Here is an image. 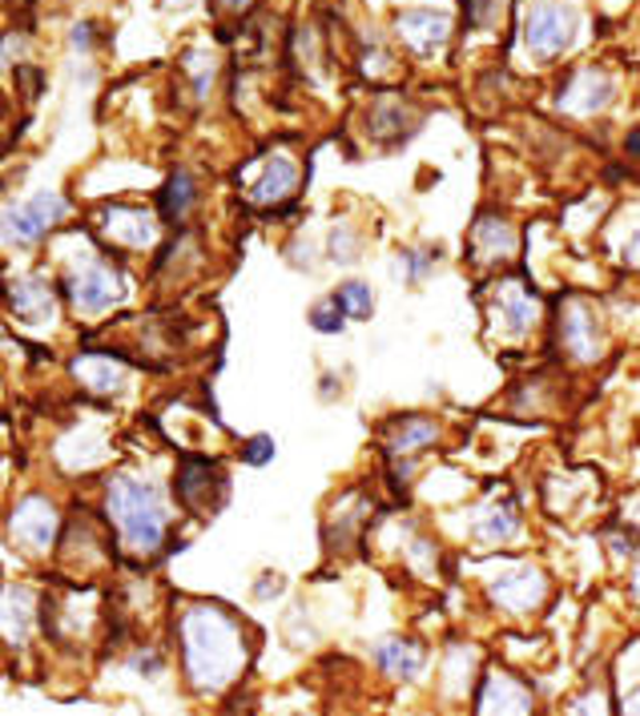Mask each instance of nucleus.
I'll return each instance as SVG.
<instances>
[{"instance_id":"nucleus-22","label":"nucleus","mask_w":640,"mask_h":716,"mask_svg":"<svg viewBox=\"0 0 640 716\" xmlns=\"http://www.w3.org/2000/svg\"><path fill=\"white\" fill-rule=\"evenodd\" d=\"M479 536H484V540H512V536H516L519 531V519L512 516V507H492V511H487L484 519H479Z\"/></svg>"},{"instance_id":"nucleus-24","label":"nucleus","mask_w":640,"mask_h":716,"mask_svg":"<svg viewBox=\"0 0 640 716\" xmlns=\"http://www.w3.org/2000/svg\"><path fill=\"white\" fill-rule=\"evenodd\" d=\"M275 455V443L266 439V435H258V439H250V447H246V464H266Z\"/></svg>"},{"instance_id":"nucleus-15","label":"nucleus","mask_w":640,"mask_h":716,"mask_svg":"<svg viewBox=\"0 0 640 716\" xmlns=\"http://www.w3.org/2000/svg\"><path fill=\"white\" fill-rule=\"evenodd\" d=\"M435 435H440V430H435V423H431V419H403V423L395 427V435L386 439V447H391L395 455L420 452V447L435 443Z\"/></svg>"},{"instance_id":"nucleus-6","label":"nucleus","mask_w":640,"mask_h":716,"mask_svg":"<svg viewBox=\"0 0 640 716\" xmlns=\"http://www.w3.org/2000/svg\"><path fill=\"white\" fill-rule=\"evenodd\" d=\"M447 17L435 9H407L399 12V37H403V44H407L411 53L420 56H431L435 49H440L443 41H447Z\"/></svg>"},{"instance_id":"nucleus-18","label":"nucleus","mask_w":640,"mask_h":716,"mask_svg":"<svg viewBox=\"0 0 640 716\" xmlns=\"http://www.w3.org/2000/svg\"><path fill=\"white\" fill-rule=\"evenodd\" d=\"M189 206H194V177L186 174V169H177L174 177H169L166 186V198H162V210H166V218H186Z\"/></svg>"},{"instance_id":"nucleus-19","label":"nucleus","mask_w":640,"mask_h":716,"mask_svg":"<svg viewBox=\"0 0 640 716\" xmlns=\"http://www.w3.org/2000/svg\"><path fill=\"white\" fill-rule=\"evenodd\" d=\"M78 375L85 378L89 386H97V391H117L122 386V366H113L110 359H97V354H89L78 363Z\"/></svg>"},{"instance_id":"nucleus-23","label":"nucleus","mask_w":640,"mask_h":716,"mask_svg":"<svg viewBox=\"0 0 640 716\" xmlns=\"http://www.w3.org/2000/svg\"><path fill=\"white\" fill-rule=\"evenodd\" d=\"M310 322L319 326V331H327V334H334V331H342V310H339V302H322L314 314H310Z\"/></svg>"},{"instance_id":"nucleus-21","label":"nucleus","mask_w":640,"mask_h":716,"mask_svg":"<svg viewBox=\"0 0 640 716\" xmlns=\"http://www.w3.org/2000/svg\"><path fill=\"white\" fill-rule=\"evenodd\" d=\"M334 302H339V310L342 314H351V319H371V310H375V294H371V287H363V282L339 287Z\"/></svg>"},{"instance_id":"nucleus-2","label":"nucleus","mask_w":640,"mask_h":716,"mask_svg":"<svg viewBox=\"0 0 640 716\" xmlns=\"http://www.w3.org/2000/svg\"><path fill=\"white\" fill-rule=\"evenodd\" d=\"M110 516L117 519L125 543L137 551H157L162 536H166V507L157 496L154 484L145 479H113L110 484Z\"/></svg>"},{"instance_id":"nucleus-1","label":"nucleus","mask_w":640,"mask_h":716,"mask_svg":"<svg viewBox=\"0 0 640 716\" xmlns=\"http://www.w3.org/2000/svg\"><path fill=\"white\" fill-rule=\"evenodd\" d=\"M182 644H186V668L198 688H221L242 664L238 624L218 608H189L182 620Z\"/></svg>"},{"instance_id":"nucleus-25","label":"nucleus","mask_w":640,"mask_h":716,"mask_svg":"<svg viewBox=\"0 0 640 716\" xmlns=\"http://www.w3.org/2000/svg\"><path fill=\"white\" fill-rule=\"evenodd\" d=\"M73 44H89V29H78V33H73Z\"/></svg>"},{"instance_id":"nucleus-17","label":"nucleus","mask_w":640,"mask_h":716,"mask_svg":"<svg viewBox=\"0 0 640 716\" xmlns=\"http://www.w3.org/2000/svg\"><path fill=\"white\" fill-rule=\"evenodd\" d=\"M512 230L504 226L499 218H484L479 226H475V246L487 253V258H504V253H512Z\"/></svg>"},{"instance_id":"nucleus-16","label":"nucleus","mask_w":640,"mask_h":716,"mask_svg":"<svg viewBox=\"0 0 640 716\" xmlns=\"http://www.w3.org/2000/svg\"><path fill=\"white\" fill-rule=\"evenodd\" d=\"M379 664H383L391 676H415L420 673V652L411 648V644H403V640H391V644H383L379 648Z\"/></svg>"},{"instance_id":"nucleus-20","label":"nucleus","mask_w":640,"mask_h":716,"mask_svg":"<svg viewBox=\"0 0 640 716\" xmlns=\"http://www.w3.org/2000/svg\"><path fill=\"white\" fill-rule=\"evenodd\" d=\"M499 314L508 319L512 334L528 331L531 322H536V302L524 294H516V290H504V298H499Z\"/></svg>"},{"instance_id":"nucleus-13","label":"nucleus","mask_w":640,"mask_h":716,"mask_svg":"<svg viewBox=\"0 0 640 716\" xmlns=\"http://www.w3.org/2000/svg\"><path fill=\"white\" fill-rule=\"evenodd\" d=\"M295 181H299V169H295V162H290V157H275V162L266 166L262 181L250 189V198H255V201H282L290 189H295Z\"/></svg>"},{"instance_id":"nucleus-11","label":"nucleus","mask_w":640,"mask_h":716,"mask_svg":"<svg viewBox=\"0 0 640 716\" xmlns=\"http://www.w3.org/2000/svg\"><path fill=\"white\" fill-rule=\"evenodd\" d=\"M12 310H17L24 322H49L53 319V294H49V287L33 282V278H21V282L12 287Z\"/></svg>"},{"instance_id":"nucleus-8","label":"nucleus","mask_w":640,"mask_h":716,"mask_svg":"<svg viewBox=\"0 0 640 716\" xmlns=\"http://www.w3.org/2000/svg\"><path fill=\"white\" fill-rule=\"evenodd\" d=\"M492 595L512 612H528L544 600V575L536 568H512L492 584Z\"/></svg>"},{"instance_id":"nucleus-14","label":"nucleus","mask_w":640,"mask_h":716,"mask_svg":"<svg viewBox=\"0 0 640 716\" xmlns=\"http://www.w3.org/2000/svg\"><path fill=\"white\" fill-rule=\"evenodd\" d=\"M0 632L9 640H24V632H29V592L24 588H12V592L0 595Z\"/></svg>"},{"instance_id":"nucleus-5","label":"nucleus","mask_w":640,"mask_h":716,"mask_svg":"<svg viewBox=\"0 0 640 716\" xmlns=\"http://www.w3.org/2000/svg\"><path fill=\"white\" fill-rule=\"evenodd\" d=\"M122 298H125L122 278L113 274L110 266H89L85 274L73 278V302H78V310H85V314H101V310L117 307Z\"/></svg>"},{"instance_id":"nucleus-12","label":"nucleus","mask_w":640,"mask_h":716,"mask_svg":"<svg viewBox=\"0 0 640 716\" xmlns=\"http://www.w3.org/2000/svg\"><path fill=\"white\" fill-rule=\"evenodd\" d=\"M564 342L572 346L576 359H597L600 354V331H597V319L588 310L576 307L568 319H564Z\"/></svg>"},{"instance_id":"nucleus-7","label":"nucleus","mask_w":640,"mask_h":716,"mask_svg":"<svg viewBox=\"0 0 640 716\" xmlns=\"http://www.w3.org/2000/svg\"><path fill=\"white\" fill-rule=\"evenodd\" d=\"M53 531H56V511L53 504L44 499H24L17 511H12V536L29 548H49L53 543Z\"/></svg>"},{"instance_id":"nucleus-9","label":"nucleus","mask_w":640,"mask_h":716,"mask_svg":"<svg viewBox=\"0 0 640 716\" xmlns=\"http://www.w3.org/2000/svg\"><path fill=\"white\" fill-rule=\"evenodd\" d=\"M105 230H110L113 242L130 246V250H145V246L157 242V226L137 210H113L105 218Z\"/></svg>"},{"instance_id":"nucleus-3","label":"nucleus","mask_w":640,"mask_h":716,"mask_svg":"<svg viewBox=\"0 0 640 716\" xmlns=\"http://www.w3.org/2000/svg\"><path fill=\"white\" fill-rule=\"evenodd\" d=\"M576 37V12L553 4V0H540L528 9V21H524V41L536 56H553L560 53L564 44H572Z\"/></svg>"},{"instance_id":"nucleus-26","label":"nucleus","mask_w":640,"mask_h":716,"mask_svg":"<svg viewBox=\"0 0 640 716\" xmlns=\"http://www.w3.org/2000/svg\"><path fill=\"white\" fill-rule=\"evenodd\" d=\"M226 4H234V9H246V4H250V0H226Z\"/></svg>"},{"instance_id":"nucleus-10","label":"nucleus","mask_w":640,"mask_h":716,"mask_svg":"<svg viewBox=\"0 0 640 716\" xmlns=\"http://www.w3.org/2000/svg\"><path fill=\"white\" fill-rule=\"evenodd\" d=\"M608 97H612L608 77H600V73H580V77L560 93V105L572 113H597L600 105H608Z\"/></svg>"},{"instance_id":"nucleus-4","label":"nucleus","mask_w":640,"mask_h":716,"mask_svg":"<svg viewBox=\"0 0 640 716\" xmlns=\"http://www.w3.org/2000/svg\"><path fill=\"white\" fill-rule=\"evenodd\" d=\"M61 218H65V198H61V194H37V198H29L24 206L9 210L4 234L17 238V242H37V238H44Z\"/></svg>"}]
</instances>
